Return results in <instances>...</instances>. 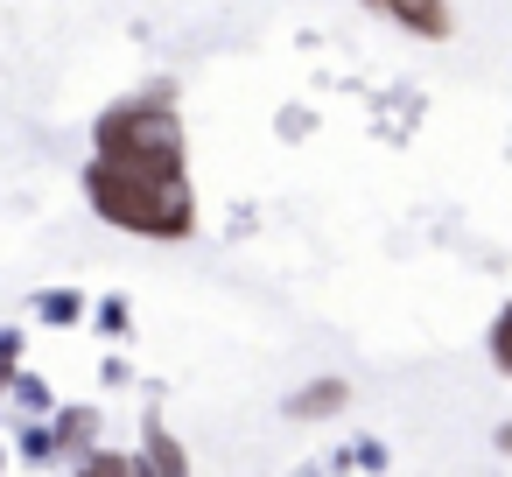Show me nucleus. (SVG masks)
Wrapping results in <instances>:
<instances>
[{
    "instance_id": "obj_2",
    "label": "nucleus",
    "mask_w": 512,
    "mask_h": 477,
    "mask_svg": "<svg viewBox=\"0 0 512 477\" xmlns=\"http://www.w3.org/2000/svg\"><path fill=\"white\" fill-rule=\"evenodd\" d=\"M85 204L134 239H190L197 232V190L190 176H134L113 162H85Z\"/></svg>"
},
{
    "instance_id": "obj_6",
    "label": "nucleus",
    "mask_w": 512,
    "mask_h": 477,
    "mask_svg": "<svg viewBox=\"0 0 512 477\" xmlns=\"http://www.w3.org/2000/svg\"><path fill=\"white\" fill-rule=\"evenodd\" d=\"M92 435H99V407H64V414L50 421V442H57V456H64V449L78 456Z\"/></svg>"
},
{
    "instance_id": "obj_7",
    "label": "nucleus",
    "mask_w": 512,
    "mask_h": 477,
    "mask_svg": "<svg viewBox=\"0 0 512 477\" xmlns=\"http://www.w3.org/2000/svg\"><path fill=\"white\" fill-rule=\"evenodd\" d=\"M141 463H148L155 477H183V470H190V449H183L169 428H155V421H148V449H141Z\"/></svg>"
},
{
    "instance_id": "obj_12",
    "label": "nucleus",
    "mask_w": 512,
    "mask_h": 477,
    "mask_svg": "<svg viewBox=\"0 0 512 477\" xmlns=\"http://www.w3.org/2000/svg\"><path fill=\"white\" fill-rule=\"evenodd\" d=\"M8 393H15L22 407H36V414L50 407V386H43V379H22V372H15V379H8Z\"/></svg>"
},
{
    "instance_id": "obj_10",
    "label": "nucleus",
    "mask_w": 512,
    "mask_h": 477,
    "mask_svg": "<svg viewBox=\"0 0 512 477\" xmlns=\"http://www.w3.org/2000/svg\"><path fill=\"white\" fill-rule=\"evenodd\" d=\"M92 323H99L106 337H127V330H134V309H127V295H106V302L92 309Z\"/></svg>"
},
{
    "instance_id": "obj_1",
    "label": "nucleus",
    "mask_w": 512,
    "mask_h": 477,
    "mask_svg": "<svg viewBox=\"0 0 512 477\" xmlns=\"http://www.w3.org/2000/svg\"><path fill=\"white\" fill-rule=\"evenodd\" d=\"M169 92L176 85H148V92L106 106L92 127V155L113 169H134V176H190V134H183V113Z\"/></svg>"
},
{
    "instance_id": "obj_5",
    "label": "nucleus",
    "mask_w": 512,
    "mask_h": 477,
    "mask_svg": "<svg viewBox=\"0 0 512 477\" xmlns=\"http://www.w3.org/2000/svg\"><path fill=\"white\" fill-rule=\"evenodd\" d=\"M29 316H43L50 330H71V323H85V316H92V302H85L78 288H43V295L29 302Z\"/></svg>"
},
{
    "instance_id": "obj_8",
    "label": "nucleus",
    "mask_w": 512,
    "mask_h": 477,
    "mask_svg": "<svg viewBox=\"0 0 512 477\" xmlns=\"http://www.w3.org/2000/svg\"><path fill=\"white\" fill-rule=\"evenodd\" d=\"M78 470L85 477H148V463L134 449H92V442L78 449Z\"/></svg>"
},
{
    "instance_id": "obj_13",
    "label": "nucleus",
    "mask_w": 512,
    "mask_h": 477,
    "mask_svg": "<svg viewBox=\"0 0 512 477\" xmlns=\"http://www.w3.org/2000/svg\"><path fill=\"white\" fill-rule=\"evenodd\" d=\"M22 456H29V463H50V456H57L50 428H29V435H22Z\"/></svg>"
},
{
    "instance_id": "obj_11",
    "label": "nucleus",
    "mask_w": 512,
    "mask_h": 477,
    "mask_svg": "<svg viewBox=\"0 0 512 477\" xmlns=\"http://www.w3.org/2000/svg\"><path fill=\"white\" fill-rule=\"evenodd\" d=\"M15 365H22V330H0V393H8Z\"/></svg>"
},
{
    "instance_id": "obj_4",
    "label": "nucleus",
    "mask_w": 512,
    "mask_h": 477,
    "mask_svg": "<svg viewBox=\"0 0 512 477\" xmlns=\"http://www.w3.org/2000/svg\"><path fill=\"white\" fill-rule=\"evenodd\" d=\"M344 407H351V379H337V372H323V379L288 393V421H337Z\"/></svg>"
},
{
    "instance_id": "obj_9",
    "label": "nucleus",
    "mask_w": 512,
    "mask_h": 477,
    "mask_svg": "<svg viewBox=\"0 0 512 477\" xmlns=\"http://www.w3.org/2000/svg\"><path fill=\"white\" fill-rule=\"evenodd\" d=\"M484 351H491V365H498V372L512 379V302H505V309L491 316V337H484Z\"/></svg>"
},
{
    "instance_id": "obj_14",
    "label": "nucleus",
    "mask_w": 512,
    "mask_h": 477,
    "mask_svg": "<svg viewBox=\"0 0 512 477\" xmlns=\"http://www.w3.org/2000/svg\"><path fill=\"white\" fill-rule=\"evenodd\" d=\"M498 449H505V456H512V421H498Z\"/></svg>"
},
{
    "instance_id": "obj_3",
    "label": "nucleus",
    "mask_w": 512,
    "mask_h": 477,
    "mask_svg": "<svg viewBox=\"0 0 512 477\" xmlns=\"http://www.w3.org/2000/svg\"><path fill=\"white\" fill-rule=\"evenodd\" d=\"M365 8H379L393 29H407V36H421V43H449V36H456L449 0H365Z\"/></svg>"
}]
</instances>
